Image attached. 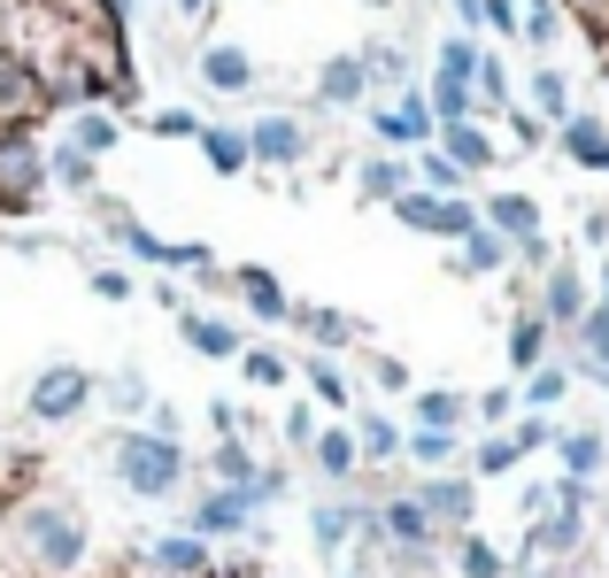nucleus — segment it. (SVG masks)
<instances>
[{"label":"nucleus","instance_id":"obj_26","mask_svg":"<svg viewBox=\"0 0 609 578\" xmlns=\"http://www.w3.org/2000/svg\"><path fill=\"white\" fill-rule=\"evenodd\" d=\"M308 533H316V548H324V556H339V548H347V533H355V509H347V501H324V509L308 517Z\"/></svg>","mask_w":609,"mask_h":578},{"label":"nucleus","instance_id":"obj_40","mask_svg":"<svg viewBox=\"0 0 609 578\" xmlns=\"http://www.w3.org/2000/svg\"><path fill=\"white\" fill-rule=\"evenodd\" d=\"M478 93H486V109H509V70L494 62V54H478V78H470Z\"/></svg>","mask_w":609,"mask_h":578},{"label":"nucleus","instance_id":"obj_29","mask_svg":"<svg viewBox=\"0 0 609 578\" xmlns=\"http://www.w3.org/2000/svg\"><path fill=\"white\" fill-rule=\"evenodd\" d=\"M409 178H425V193H448V201L463 193V170L440 154V146H433V154H417V162H409Z\"/></svg>","mask_w":609,"mask_h":578},{"label":"nucleus","instance_id":"obj_14","mask_svg":"<svg viewBox=\"0 0 609 578\" xmlns=\"http://www.w3.org/2000/svg\"><path fill=\"white\" fill-rule=\"evenodd\" d=\"M378 533H386V540H402V548H417V556H425V548H433V517H425V509H417V501H409V494H402V501H386V509H378Z\"/></svg>","mask_w":609,"mask_h":578},{"label":"nucleus","instance_id":"obj_38","mask_svg":"<svg viewBox=\"0 0 609 578\" xmlns=\"http://www.w3.org/2000/svg\"><path fill=\"white\" fill-rule=\"evenodd\" d=\"M440 78H463V85L478 78V39H448L440 47Z\"/></svg>","mask_w":609,"mask_h":578},{"label":"nucleus","instance_id":"obj_46","mask_svg":"<svg viewBox=\"0 0 609 578\" xmlns=\"http://www.w3.org/2000/svg\"><path fill=\"white\" fill-rule=\"evenodd\" d=\"M509 409H517L509 386H486V394H478V425H509Z\"/></svg>","mask_w":609,"mask_h":578},{"label":"nucleus","instance_id":"obj_35","mask_svg":"<svg viewBox=\"0 0 609 578\" xmlns=\"http://www.w3.org/2000/svg\"><path fill=\"white\" fill-rule=\"evenodd\" d=\"M240 371L255 386H286V355H271V347H240Z\"/></svg>","mask_w":609,"mask_h":578},{"label":"nucleus","instance_id":"obj_24","mask_svg":"<svg viewBox=\"0 0 609 578\" xmlns=\"http://www.w3.org/2000/svg\"><path fill=\"white\" fill-rule=\"evenodd\" d=\"M556 447H564V478H595V470H602V433H564L556 439Z\"/></svg>","mask_w":609,"mask_h":578},{"label":"nucleus","instance_id":"obj_1","mask_svg":"<svg viewBox=\"0 0 609 578\" xmlns=\"http://www.w3.org/2000/svg\"><path fill=\"white\" fill-rule=\"evenodd\" d=\"M116 478H124L140 501H170V494H177V478H185V455H177V439L116 433Z\"/></svg>","mask_w":609,"mask_h":578},{"label":"nucleus","instance_id":"obj_2","mask_svg":"<svg viewBox=\"0 0 609 578\" xmlns=\"http://www.w3.org/2000/svg\"><path fill=\"white\" fill-rule=\"evenodd\" d=\"M394 216L409 224V232H433V240H470L478 232V209L470 201H448V193H425V185H409L402 201H394Z\"/></svg>","mask_w":609,"mask_h":578},{"label":"nucleus","instance_id":"obj_16","mask_svg":"<svg viewBox=\"0 0 609 578\" xmlns=\"http://www.w3.org/2000/svg\"><path fill=\"white\" fill-rule=\"evenodd\" d=\"M540 316H548V324H579V316H587V286H579V271H548V286H540Z\"/></svg>","mask_w":609,"mask_h":578},{"label":"nucleus","instance_id":"obj_44","mask_svg":"<svg viewBox=\"0 0 609 578\" xmlns=\"http://www.w3.org/2000/svg\"><path fill=\"white\" fill-rule=\"evenodd\" d=\"M109 402H116V409H148V378H140V371H116V378H109Z\"/></svg>","mask_w":609,"mask_h":578},{"label":"nucleus","instance_id":"obj_54","mask_svg":"<svg viewBox=\"0 0 609 578\" xmlns=\"http://www.w3.org/2000/svg\"><path fill=\"white\" fill-rule=\"evenodd\" d=\"M170 8H185V16H201V0H170Z\"/></svg>","mask_w":609,"mask_h":578},{"label":"nucleus","instance_id":"obj_55","mask_svg":"<svg viewBox=\"0 0 609 578\" xmlns=\"http://www.w3.org/2000/svg\"><path fill=\"white\" fill-rule=\"evenodd\" d=\"M602 301H609V271H602Z\"/></svg>","mask_w":609,"mask_h":578},{"label":"nucleus","instance_id":"obj_42","mask_svg":"<svg viewBox=\"0 0 609 578\" xmlns=\"http://www.w3.org/2000/svg\"><path fill=\"white\" fill-rule=\"evenodd\" d=\"M116 146V116H78V154H109Z\"/></svg>","mask_w":609,"mask_h":578},{"label":"nucleus","instance_id":"obj_45","mask_svg":"<svg viewBox=\"0 0 609 578\" xmlns=\"http://www.w3.org/2000/svg\"><path fill=\"white\" fill-rule=\"evenodd\" d=\"M509 439H517V455H532V447H556V425L548 417H525V425H509Z\"/></svg>","mask_w":609,"mask_h":578},{"label":"nucleus","instance_id":"obj_32","mask_svg":"<svg viewBox=\"0 0 609 578\" xmlns=\"http://www.w3.org/2000/svg\"><path fill=\"white\" fill-rule=\"evenodd\" d=\"M433 116L440 124H470V85L463 78H433Z\"/></svg>","mask_w":609,"mask_h":578},{"label":"nucleus","instance_id":"obj_13","mask_svg":"<svg viewBox=\"0 0 609 578\" xmlns=\"http://www.w3.org/2000/svg\"><path fill=\"white\" fill-rule=\"evenodd\" d=\"M564 154H571L579 170H602L609 178V124L602 116H571V124H564Z\"/></svg>","mask_w":609,"mask_h":578},{"label":"nucleus","instance_id":"obj_18","mask_svg":"<svg viewBox=\"0 0 609 578\" xmlns=\"http://www.w3.org/2000/svg\"><path fill=\"white\" fill-rule=\"evenodd\" d=\"M201 154H209V170L216 178H240L255 154H247V132H224V124H201Z\"/></svg>","mask_w":609,"mask_h":578},{"label":"nucleus","instance_id":"obj_43","mask_svg":"<svg viewBox=\"0 0 609 578\" xmlns=\"http://www.w3.org/2000/svg\"><path fill=\"white\" fill-rule=\"evenodd\" d=\"M308 386H316V394H324V402H332V409H347V378H339V371H332V363H324V355H316V363H308Z\"/></svg>","mask_w":609,"mask_h":578},{"label":"nucleus","instance_id":"obj_31","mask_svg":"<svg viewBox=\"0 0 609 578\" xmlns=\"http://www.w3.org/2000/svg\"><path fill=\"white\" fill-rule=\"evenodd\" d=\"M571 394V371H556V363H540V371H525V402L532 409H556Z\"/></svg>","mask_w":609,"mask_h":578},{"label":"nucleus","instance_id":"obj_27","mask_svg":"<svg viewBox=\"0 0 609 578\" xmlns=\"http://www.w3.org/2000/svg\"><path fill=\"white\" fill-rule=\"evenodd\" d=\"M355 455L386 463V455H402V433H394L386 417H371V409H363V417H355Z\"/></svg>","mask_w":609,"mask_h":578},{"label":"nucleus","instance_id":"obj_11","mask_svg":"<svg viewBox=\"0 0 609 578\" xmlns=\"http://www.w3.org/2000/svg\"><path fill=\"white\" fill-rule=\"evenodd\" d=\"M425 517H440V525H463L470 509H478V494H470V478H425L417 494H409Z\"/></svg>","mask_w":609,"mask_h":578},{"label":"nucleus","instance_id":"obj_5","mask_svg":"<svg viewBox=\"0 0 609 578\" xmlns=\"http://www.w3.org/2000/svg\"><path fill=\"white\" fill-rule=\"evenodd\" d=\"M31 540H39V556H47L54 571H78V556H85V533H78V517H62V509H31Z\"/></svg>","mask_w":609,"mask_h":578},{"label":"nucleus","instance_id":"obj_17","mask_svg":"<svg viewBox=\"0 0 609 578\" xmlns=\"http://www.w3.org/2000/svg\"><path fill=\"white\" fill-rule=\"evenodd\" d=\"M409 185H417V178H409V162H394V154H378V162L355 170V193H363V201H402Z\"/></svg>","mask_w":609,"mask_h":578},{"label":"nucleus","instance_id":"obj_34","mask_svg":"<svg viewBox=\"0 0 609 578\" xmlns=\"http://www.w3.org/2000/svg\"><path fill=\"white\" fill-rule=\"evenodd\" d=\"M532 101H540V116H556V124H571V85H564L556 70H540V78H532Z\"/></svg>","mask_w":609,"mask_h":578},{"label":"nucleus","instance_id":"obj_47","mask_svg":"<svg viewBox=\"0 0 609 578\" xmlns=\"http://www.w3.org/2000/svg\"><path fill=\"white\" fill-rule=\"evenodd\" d=\"M93 293L101 301H132V271H93Z\"/></svg>","mask_w":609,"mask_h":578},{"label":"nucleus","instance_id":"obj_33","mask_svg":"<svg viewBox=\"0 0 609 578\" xmlns=\"http://www.w3.org/2000/svg\"><path fill=\"white\" fill-rule=\"evenodd\" d=\"M47 178H54V185H70V193H85V185H93V154L62 146V154H47Z\"/></svg>","mask_w":609,"mask_h":578},{"label":"nucleus","instance_id":"obj_7","mask_svg":"<svg viewBox=\"0 0 609 578\" xmlns=\"http://www.w3.org/2000/svg\"><path fill=\"white\" fill-rule=\"evenodd\" d=\"M232 286H240V301H247L263 324H294V301H286V286H278L263 263H240V271H232Z\"/></svg>","mask_w":609,"mask_h":578},{"label":"nucleus","instance_id":"obj_4","mask_svg":"<svg viewBox=\"0 0 609 578\" xmlns=\"http://www.w3.org/2000/svg\"><path fill=\"white\" fill-rule=\"evenodd\" d=\"M371 132H378L386 146H425V140H440V116H433V101L409 85L402 109H378V116H371Z\"/></svg>","mask_w":609,"mask_h":578},{"label":"nucleus","instance_id":"obj_12","mask_svg":"<svg viewBox=\"0 0 609 578\" xmlns=\"http://www.w3.org/2000/svg\"><path fill=\"white\" fill-rule=\"evenodd\" d=\"M363 85H371L363 54H332V62L316 70V101H332V109H355V101H363Z\"/></svg>","mask_w":609,"mask_h":578},{"label":"nucleus","instance_id":"obj_37","mask_svg":"<svg viewBox=\"0 0 609 578\" xmlns=\"http://www.w3.org/2000/svg\"><path fill=\"white\" fill-rule=\"evenodd\" d=\"M517 463H525V455H517V439L509 433H494L486 447H478V478H501V470H517Z\"/></svg>","mask_w":609,"mask_h":578},{"label":"nucleus","instance_id":"obj_23","mask_svg":"<svg viewBox=\"0 0 609 578\" xmlns=\"http://www.w3.org/2000/svg\"><path fill=\"white\" fill-rule=\"evenodd\" d=\"M463 409H470V402H463V394H448V386L417 394V425H425V433H456V425H463Z\"/></svg>","mask_w":609,"mask_h":578},{"label":"nucleus","instance_id":"obj_50","mask_svg":"<svg viewBox=\"0 0 609 578\" xmlns=\"http://www.w3.org/2000/svg\"><path fill=\"white\" fill-rule=\"evenodd\" d=\"M509 132H517V146H540V116H525V109H509Z\"/></svg>","mask_w":609,"mask_h":578},{"label":"nucleus","instance_id":"obj_15","mask_svg":"<svg viewBox=\"0 0 609 578\" xmlns=\"http://www.w3.org/2000/svg\"><path fill=\"white\" fill-rule=\"evenodd\" d=\"M440 154L456 162L463 178H470V170H494V140H486L478 124H440Z\"/></svg>","mask_w":609,"mask_h":578},{"label":"nucleus","instance_id":"obj_39","mask_svg":"<svg viewBox=\"0 0 609 578\" xmlns=\"http://www.w3.org/2000/svg\"><path fill=\"white\" fill-rule=\"evenodd\" d=\"M402 447H409V455H417V463L433 470V463H448V455H456V433H425V425H417V433L402 439Z\"/></svg>","mask_w":609,"mask_h":578},{"label":"nucleus","instance_id":"obj_53","mask_svg":"<svg viewBox=\"0 0 609 578\" xmlns=\"http://www.w3.org/2000/svg\"><path fill=\"white\" fill-rule=\"evenodd\" d=\"M456 8H463V23H478V8H486V0H456Z\"/></svg>","mask_w":609,"mask_h":578},{"label":"nucleus","instance_id":"obj_51","mask_svg":"<svg viewBox=\"0 0 609 578\" xmlns=\"http://www.w3.org/2000/svg\"><path fill=\"white\" fill-rule=\"evenodd\" d=\"M371 378H378V386H409V371H402L394 355H378V363H371Z\"/></svg>","mask_w":609,"mask_h":578},{"label":"nucleus","instance_id":"obj_22","mask_svg":"<svg viewBox=\"0 0 609 578\" xmlns=\"http://www.w3.org/2000/svg\"><path fill=\"white\" fill-rule=\"evenodd\" d=\"M540 355H548V316H517L509 324V363L517 371H540Z\"/></svg>","mask_w":609,"mask_h":578},{"label":"nucleus","instance_id":"obj_28","mask_svg":"<svg viewBox=\"0 0 609 578\" xmlns=\"http://www.w3.org/2000/svg\"><path fill=\"white\" fill-rule=\"evenodd\" d=\"M501 263H509V240L478 224V232L463 240V263H456V271H501Z\"/></svg>","mask_w":609,"mask_h":578},{"label":"nucleus","instance_id":"obj_36","mask_svg":"<svg viewBox=\"0 0 609 578\" xmlns=\"http://www.w3.org/2000/svg\"><path fill=\"white\" fill-rule=\"evenodd\" d=\"M456 571H463V578H501L509 564H501L486 540H463V548H456Z\"/></svg>","mask_w":609,"mask_h":578},{"label":"nucleus","instance_id":"obj_9","mask_svg":"<svg viewBox=\"0 0 609 578\" xmlns=\"http://www.w3.org/2000/svg\"><path fill=\"white\" fill-rule=\"evenodd\" d=\"M247 517H255V494H240V486H216V494H201V509H193V533H247Z\"/></svg>","mask_w":609,"mask_h":578},{"label":"nucleus","instance_id":"obj_19","mask_svg":"<svg viewBox=\"0 0 609 578\" xmlns=\"http://www.w3.org/2000/svg\"><path fill=\"white\" fill-rule=\"evenodd\" d=\"M201 78H209L216 93H240V85H255V62H247L240 47H209V54H201Z\"/></svg>","mask_w":609,"mask_h":578},{"label":"nucleus","instance_id":"obj_41","mask_svg":"<svg viewBox=\"0 0 609 578\" xmlns=\"http://www.w3.org/2000/svg\"><path fill=\"white\" fill-rule=\"evenodd\" d=\"M148 132H162V140H201V116L193 109H154Z\"/></svg>","mask_w":609,"mask_h":578},{"label":"nucleus","instance_id":"obj_21","mask_svg":"<svg viewBox=\"0 0 609 578\" xmlns=\"http://www.w3.org/2000/svg\"><path fill=\"white\" fill-rule=\"evenodd\" d=\"M294 324H302V332L316 339V347H324V355L355 339V316H339V308H294Z\"/></svg>","mask_w":609,"mask_h":578},{"label":"nucleus","instance_id":"obj_10","mask_svg":"<svg viewBox=\"0 0 609 578\" xmlns=\"http://www.w3.org/2000/svg\"><path fill=\"white\" fill-rule=\"evenodd\" d=\"M247 154H255V162H302L308 132L294 124V116H263V124L247 132Z\"/></svg>","mask_w":609,"mask_h":578},{"label":"nucleus","instance_id":"obj_49","mask_svg":"<svg viewBox=\"0 0 609 578\" xmlns=\"http://www.w3.org/2000/svg\"><path fill=\"white\" fill-rule=\"evenodd\" d=\"M209 425H216L224 439H240V409H232V402H209Z\"/></svg>","mask_w":609,"mask_h":578},{"label":"nucleus","instance_id":"obj_48","mask_svg":"<svg viewBox=\"0 0 609 578\" xmlns=\"http://www.w3.org/2000/svg\"><path fill=\"white\" fill-rule=\"evenodd\" d=\"M286 439H294V447H316V417H308L302 402H294V409H286Z\"/></svg>","mask_w":609,"mask_h":578},{"label":"nucleus","instance_id":"obj_25","mask_svg":"<svg viewBox=\"0 0 609 578\" xmlns=\"http://www.w3.org/2000/svg\"><path fill=\"white\" fill-rule=\"evenodd\" d=\"M209 470H216L224 486H240V494H247V486L263 478V470H255V455H247L240 439H216V455H209Z\"/></svg>","mask_w":609,"mask_h":578},{"label":"nucleus","instance_id":"obj_8","mask_svg":"<svg viewBox=\"0 0 609 578\" xmlns=\"http://www.w3.org/2000/svg\"><path fill=\"white\" fill-rule=\"evenodd\" d=\"M177 332H185V347H193V355H209V363H232V355H240V332H232L224 316L177 308Z\"/></svg>","mask_w":609,"mask_h":578},{"label":"nucleus","instance_id":"obj_30","mask_svg":"<svg viewBox=\"0 0 609 578\" xmlns=\"http://www.w3.org/2000/svg\"><path fill=\"white\" fill-rule=\"evenodd\" d=\"M154 564H162L170 578H201V571H209L201 540H154Z\"/></svg>","mask_w":609,"mask_h":578},{"label":"nucleus","instance_id":"obj_6","mask_svg":"<svg viewBox=\"0 0 609 578\" xmlns=\"http://www.w3.org/2000/svg\"><path fill=\"white\" fill-rule=\"evenodd\" d=\"M486 232H501L509 247H532L540 240V201L532 193H494L486 201Z\"/></svg>","mask_w":609,"mask_h":578},{"label":"nucleus","instance_id":"obj_56","mask_svg":"<svg viewBox=\"0 0 609 578\" xmlns=\"http://www.w3.org/2000/svg\"><path fill=\"white\" fill-rule=\"evenodd\" d=\"M378 8H386V0H378Z\"/></svg>","mask_w":609,"mask_h":578},{"label":"nucleus","instance_id":"obj_3","mask_svg":"<svg viewBox=\"0 0 609 578\" xmlns=\"http://www.w3.org/2000/svg\"><path fill=\"white\" fill-rule=\"evenodd\" d=\"M85 402H93V371H78V363H54L31 386V417H47V425H70Z\"/></svg>","mask_w":609,"mask_h":578},{"label":"nucleus","instance_id":"obj_52","mask_svg":"<svg viewBox=\"0 0 609 578\" xmlns=\"http://www.w3.org/2000/svg\"><path fill=\"white\" fill-rule=\"evenodd\" d=\"M579 240H587V247H609V216H602V209H595V216L579 224Z\"/></svg>","mask_w":609,"mask_h":578},{"label":"nucleus","instance_id":"obj_20","mask_svg":"<svg viewBox=\"0 0 609 578\" xmlns=\"http://www.w3.org/2000/svg\"><path fill=\"white\" fill-rule=\"evenodd\" d=\"M355 463H363V455H355V433H339V425H332V433H316V470H324L332 486H347V478H355Z\"/></svg>","mask_w":609,"mask_h":578}]
</instances>
